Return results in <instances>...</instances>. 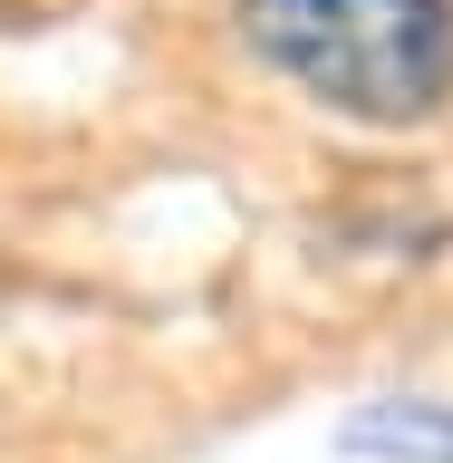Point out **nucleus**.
I'll use <instances>...</instances> for the list:
<instances>
[{"instance_id":"1","label":"nucleus","mask_w":453,"mask_h":463,"mask_svg":"<svg viewBox=\"0 0 453 463\" xmlns=\"http://www.w3.org/2000/svg\"><path fill=\"white\" fill-rule=\"evenodd\" d=\"M231 29L347 126H425L453 97V0H231Z\"/></svg>"},{"instance_id":"2","label":"nucleus","mask_w":453,"mask_h":463,"mask_svg":"<svg viewBox=\"0 0 453 463\" xmlns=\"http://www.w3.org/2000/svg\"><path fill=\"white\" fill-rule=\"evenodd\" d=\"M444 463H453V454H444Z\"/></svg>"}]
</instances>
